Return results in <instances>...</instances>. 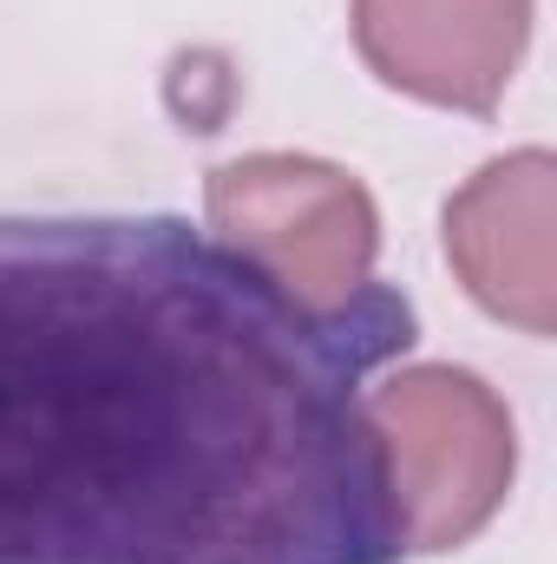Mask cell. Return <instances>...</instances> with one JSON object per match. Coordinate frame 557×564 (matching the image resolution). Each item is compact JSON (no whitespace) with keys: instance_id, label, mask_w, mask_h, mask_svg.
<instances>
[{"instance_id":"cell-5","label":"cell","mask_w":557,"mask_h":564,"mask_svg":"<svg viewBox=\"0 0 557 564\" xmlns=\"http://www.w3.org/2000/svg\"><path fill=\"white\" fill-rule=\"evenodd\" d=\"M532 40V0H354L361 59L407 99L492 112Z\"/></svg>"},{"instance_id":"cell-3","label":"cell","mask_w":557,"mask_h":564,"mask_svg":"<svg viewBox=\"0 0 557 564\" xmlns=\"http://www.w3.org/2000/svg\"><path fill=\"white\" fill-rule=\"evenodd\" d=\"M210 237L302 315H348L381 282V217L354 171L302 151H250L204 177Z\"/></svg>"},{"instance_id":"cell-4","label":"cell","mask_w":557,"mask_h":564,"mask_svg":"<svg viewBox=\"0 0 557 564\" xmlns=\"http://www.w3.org/2000/svg\"><path fill=\"white\" fill-rule=\"evenodd\" d=\"M446 263L479 308L525 335L557 328V158L545 144L492 158L446 204Z\"/></svg>"},{"instance_id":"cell-2","label":"cell","mask_w":557,"mask_h":564,"mask_svg":"<svg viewBox=\"0 0 557 564\" xmlns=\"http://www.w3.org/2000/svg\"><path fill=\"white\" fill-rule=\"evenodd\" d=\"M407 552H452L492 525L518 473L512 408L452 361H419L361 394Z\"/></svg>"},{"instance_id":"cell-1","label":"cell","mask_w":557,"mask_h":564,"mask_svg":"<svg viewBox=\"0 0 557 564\" xmlns=\"http://www.w3.org/2000/svg\"><path fill=\"white\" fill-rule=\"evenodd\" d=\"M387 282L302 315L177 217H0V564H401L361 381Z\"/></svg>"}]
</instances>
